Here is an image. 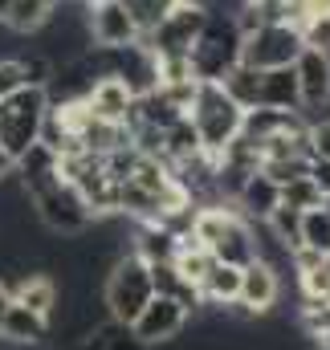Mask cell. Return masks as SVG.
Wrapping results in <instances>:
<instances>
[{
	"mask_svg": "<svg viewBox=\"0 0 330 350\" xmlns=\"http://www.w3.org/2000/svg\"><path fill=\"white\" fill-rule=\"evenodd\" d=\"M241 114H245V110L225 94L220 82H200L192 106H188V122L196 126V139H200V147H204L212 159L241 135Z\"/></svg>",
	"mask_w": 330,
	"mask_h": 350,
	"instance_id": "6da1fadb",
	"label": "cell"
},
{
	"mask_svg": "<svg viewBox=\"0 0 330 350\" xmlns=\"http://www.w3.org/2000/svg\"><path fill=\"white\" fill-rule=\"evenodd\" d=\"M241 62V29L233 16L208 12L196 45L188 49V70L196 82H225V74Z\"/></svg>",
	"mask_w": 330,
	"mask_h": 350,
	"instance_id": "7a4b0ae2",
	"label": "cell"
},
{
	"mask_svg": "<svg viewBox=\"0 0 330 350\" xmlns=\"http://www.w3.org/2000/svg\"><path fill=\"white\" fill-rule=\"evenodd\" d=\"M102 306H106V314L114 318V322H123V326H131L135 318H139V310L155 297V289H151V273H147V265L139 261L135 253H123L118 261L110 265V273L102 277Z\"/></svg>",
	"mask_w": 330,
	"mask_h": 350,
	"instance_id": "3957f363",
	"label": "cell"
},
{
	"mask_svg": "<svg viewBox=\"0 0 330 350\" xmlns=\"http://www.w3.org/2000/svg\"><path fill=\"white\" fill-rule=\"evenodd\" d=\"M33 212H37L41 228L53 232V237H82L94 224V212L82 200V191L74 183H66V179H58L45 191H37L33 196Z\"/></svg>",
	"mask_w": 330,
	"mask_h": 350,
	"instance_id": "277c9868",
	"label": "cell"
},
{
	"mask_svg": "<svg viewBox=\"0 0 330 350\" xmlns=\"http://www.w3.org/2000/svg\"><path fill=\"white\" fill-rule=\"evenodd\" d=\"M306 49L298 25H261L241 37V66L249 70H277L294 66V57Z\"/></svg>",
	"mask_w": 330,
	"mask_h": 350,
	"instance_id": "5b68a950",
	"label": "cell"
},
{
	"mask_svg": "<svg viewBox=\"0 0 330 350\" xmlns=\"http://www.w3.org/2000/svg\"><path fill=\"white\" fill-rule=\"evenodd\" d=\"M204 21H208V12H204L200 4L183 0V4H175L164 21L143 37V45H147L155 57H188V49L196 45V37H200V29H204Z\"/></svg>",
	"mask_w": 330,
	"mask_h": 350,
	"instance_id": "8992f818",
	"label": "cell"
},
{
	"mask_svg": "<svg viewBox=\"0 0 330 350\" xmlns=\"http://www.w3.org/2000/svg\"><path fill=\"white\" fill-rule=\"evenodd\" d=\"M183 330H188V310H183L175 297H160V293H155V297L139 310V318L131 322V334H135L147 350L175 342Z\"/></svg>",
	"mask_w": 330,
	"mask_h": 350,
	"instance_id": "52a82bcc",
	"label": "cell"
},
{
	"mask_svg": "<svg viewBox=\"0 0 330 350\" xmlns=\"http://www.w3.org/2000/svg\"><path fill=\"white\" fill-rule=\"evenodd\" d=\"M294 78H298V110L306 118H318V110L330 106V53L322 49H302L294 57Z\"/></svg>",
	"mask_w": 330,
	"mask_h": 350,
	"instance_id": "ba28073f",
	"label": "cell"
},
{
	"mask_svg": "<svg viewBox=\"0 0 330 350\" xmlns=\"http://www.w3.org/2000/svg\"><path fill=\"white\" fill-rule=\"evenodd\" d=\"M86 29L94 45H110V49L139 41V29L123 0H86Z\"/></svg>",
	"mask_w": 330,
	"mask_h": 350,
	"instance_id": "9c48e42d",
	"label": "cell"
},
{
	"mask_svg": "<svg viewBox=\"0 0 330 350\" xmlns=\"http://www.w3.org/2000/svg\"><path fill=\"white\" fill-rule=\"evenodd\" d=\"M281 297V273L269 269L265 261H253L241 269V289H237V306L249 318H265Z\"/></svg>",
	"mask_w": 330,
	"mask_h": 350,
	"instance_id": "30bf717a",
	"label": "cell"
},
{
	"mask_svg": "<svg viewBox=\"0 0 330 350\" xmlns=\"http://www.w3.org/2000/svg\"><path fill=\"white\" fill-rule=\"evenodd\" d=\"M49 318H41V314H33L29 306H21V301H8V310H4V318H0V342L12 350H41L45 347V338H49Z\"/></svg>",
	"mask_w": 330,
	"mask_h": 350,
	"instance_id": "8fae6325",
	"label": "cell"
},
{
	"mask_svg": "<svg viewBox=\"0 0 330 350\" xmlns=\"http://www.w3.org/2000/svg\"><path fill=\"white\" fill-rule=\"evenodd\" d=\"M277 204H281V187H277L269 175H261V172L245 175V183H241V191H237V200H233L237 216L249 220V224H265V220L273 216Z\"/></svg>",
	"mask_w": 330,
	"mask_h": 350,
	"instance_id": "7c38bea8",
	"label": "cell"
},
{
	"mask_svg": "<svg viewBox=\"0 0 330 350\" xmlns=\"http://www.w3.org/2000/svg\"><path fill=\"white\" fill-rule=\"evenodd\" d=\"M131 102H135V94L123 86L118 78H98V82L90 86V94H86V110H90L98 122H114V126L127 122Z\"/></svg>",
	"mask_w": 330,
	"mask_h": 350,
	"instance_id": "4fadbf2b",
	"label": "cell"
},
{
	"mask_svg": "<svg viewBox=\"0 0 330 350\" xmlns=\"http://www.w3.org/2000/svg\"><path fill=\"white\" fill-rule=\"evenodd\" d=\"M12 175L21 179V187H25L29 196L45 191L49 183H58V179H62V172H58V151H53V147H45V143H33V147L16 159Z\"/></svg>",
	"mask_w": 330,
	"mask_h": 350,
	"instance_id": "5bb4252c",
	"label": "cell"
},
{
	"mask_svg": "<svg viewBox=\"0 0 330 350\" xmlns=\"http://www.w3.org/2000/svg\"><path fill=\"white\" fill-rule=\"evenodd\" d=\"M131 253L143 265H167V261H175V253H179V237L167 224H160V220L139 224L135 241H131Z\"/></svg>",
	"mask_w": 330,
	"mask_h": 350,
	"instance_id": "9a60e30c",
	"label": "cell"
},
{
	"mask_svg": "<svg viewBox=\"0 0 330 350\" xmlns=\"http://www.w3.org/2000/svg\"><path fill=\"white\" fill-rule=\"evenodd\" d=\"M298 122H310V118H306L302 110H269V106H253V110L241 114V135L261 147L265 139H273V135H281V131H290V126H298Z\"/></svg>",
	"mask_w": 330,
	"mask_h": 350,
	"instance_id": "2e32d148",
	"label": "cell"
},
{
	"mask_svg": "<svg viewBox=\"0 0 330 350\" xmlns=\"http://www.w3.org/2000/svg\"><path fill=\"white\" fill-rule=\"evenodd\" d=\"M200 301H204V310H225V306H233L237 301V289H241V269L237 265H220L212 261V269L200 277Z\"/></svg>",
	"mask_w": 330,
	"mask_h": 350,
	"instance_id": "e0dca14e",
	"label": "cell"
},
{
	"mask_svg": "<svg viewBox=\"0 0 330 350\" xmlns=\"http://www.w3.org/2000/svg\"><path fill=\"white\" fill-rule=\"evenodd\" d=\"M208 253H212L220 265H237V269L253 265L257 261V249H253V228H249V220L233 216V224L220 232V241H216Z\"/></svg>",
	"mask_w": 330,
	"mask_h": 350,
	"instance_id": "ac0fdd59",
	"label": "cell"
},
{
	"mask_svg": "<svg viewBox=\"0 0 330 350\" xmlns=\"http://www.w3.org/2000/svg\"><path fill=\"white\" fill-rule=\"evenodd\" d=\"M257 106H269V110H298V78H294L290 66L261 70V94H257Z\"/></svg>",
	"mask_w": 330,
	"mask_h": 350,
	"instance_id": "d6986e66",
	"label": "cell"
},
{
	"mask_svg": "<svg viewBox=\"0 0 330 350\" xmlns=\"http://www.w3.org/2000/svg\"><path fill=\"white\" fill-rule=\"evenodd\" d=\"M49 12H53V0H12L8 12L0 16V25L16 37H29L49 21Z\"/></svg>",
	"mask_w": 330,
	"mask_h": 350,
	"instance_id": "ffe728a7",
	"label": "cell"
},
{
	"mask_svg": "<svg viewBox=\"0 0 330 350\" xmlns=\"http://www.w3.org/2000/svg\"><path fill=\"white\" fill-rule=\"evenodd\" d=\"M220 86H225V94H229L241 110H253V106H257V94H261V70H249V66L237 62V66L225 74Z\"/></svg>",
	"mask_w": 330,
	"mask_h": 350,
	"instance_id": "44dd1931",
	"label": "cell"
},
{
	"mask_svg": "<svg viewBox=\"0 0 330 350\" xmlns=\"http://www.w3.org/2000/svg\"><path fill=\"white\" fill-rule=\"evenodd\" d=\"M302 249H310L318 257H330V216L322 208L302 212Z\"/></svg>",
	"mask_w": 330,
	"mask_h": 350,
	"instance_id": "7402d4cb",
	"label": "cell"
},
{
	"mask_svg": "<svg viewBox=\"0 0 330 350\" xmlns=\"http://www.w3.org/2000/svg\"><path fill=\"white\" fill-rule=\"evenodd\" d=\"M265 224H269V232H273V237H277L290 253L302 245V212H294V208L277 204V208H273V216H269Z\"/></svg>",
	"mask_w": 330,
	"mask_h": 350,
	"instance_id": "603a6c76",
	"label": "cell"
},
{
	"mask_svg": "<svg viewBox=\"0 0 330 350\" xmlns=\"http://www.w3.org/2000/svg\"><path fill=\"white\" fill-rule=\"evenodd\" d=\"M310 167V159H302V155H281V159H261V167L257 172L269 175L277 187H285V183H294V179H302Z\"/></svg>",
	"mask_w": 330,
	"mask_h": 350,
	"instance_id": "cb8c5ba5",
	"label": "cell"
},
{
	"mask_svg": "<svg viewBox=\"0 0 330 350\" xmlns=\"http://www.w3.org/2000/svg\"><path fill=\"white\" fill-rule=\"evenodd\" d=\"M281 204H285V208H294V212H310V208H318V204H322V191L310 183V175H302V179H294V183H285V187H281Z\"/></svg>",
	"mask_w": 330,
	"mask_h": 350,
	"instance_id": "d4e9b609",
	"label": "cell"
},
{
	"mask_svg": "<svg viewBox=\"0 0 330 350\" xmlns=\"http://www.w3.org/2000/svg\"><path fill=\"white\" fill-rule=\"evenodd\" d=\"M298 29H302V41H306L310 49H322V53H330V8H322V12H310Z\"/></svg>",
	"mask_w": 330,
	"mask_h": 350,
	"instance_id": "484cf974",
	"label": "cell"
},
{
	"mask_svg": "<svg viewBox=\"0 0 330 350\" xmlns=\"http://www.w3.org/2000/svg\"><path fill=\"white\" fill-rule=\"evenodd\" d=\"M21 62V70H25V86H49V78H53V62L37 49V53H21L16 57Z\"/></svg>",
	"mask_w": 330,
	"mask_h": 350,
	"instance_id": "4316f807",
	"label": "cell"
},
{
	"mask_svg": "<svg viewBox=\"0 0 330 350\" xmlns=\"http://www.w3.org/2000/svg\"><path fill=\"white\" fill-rule=\"evenodd\" d=\"M21 86H25V70H21V62H16V57H0V102H4L8 94H16Z\"/></svg>",
	"mask_w": 330,
	"mask_h": 350,
	"instance_id": "83f0119b",
	"label": "cell"
},
{
	"mask_svg": "<svg viewBox=\"0 0 330 350\" xmlns=\"http://www.w3.org/2000/svg\"><path fill=\"white\" fill-rule=\"evenodd\" d=\"M310 155L330 159V114L327 118H310Z\"/></svg>",
	"mask_w": 330,
	"mask_h": 350,
	"instance_id": "f1b7e54d",
	"label": "cell"
},
{
	"mask_svg": "<svg viewBox=\"0 0 330 350\" xmlns=\"http://www.w3.org/2000/svg\"><path fill=\"white\" fill-rule=\"evenodd\" d=\"M306 175H310V183H314L322 196H330V159H314V155H310V167H306Z\"/></svg>",
	"mask_w": 330,
	"mask_h": 350,
	"instance_id": "f546056e",
	"label": "cell"
},
{
	"mask_svg": "<svg viewBox=\"0 0 330 350\" xmlns=\"http://www.w3.org/2000/svg\"><path fill=\"white\" fill-rule=\"evenodd\" d=\"M12 167H16V163H12V155H4V151H0V179H8Z\"/></svg>",
	"mask_w": 330,
	"mask_h": 350,
	"instance_id": "4dcf8cb0",
	"label": "cell"
},
{
	"mask_svg": "<svg viewBox=\"0 0 330 350\" xmlns=\"http://www.w3.org/2000/svg\"><path fill=\"white\" fill-rule=\"evenodd\" d=\"M8 301H12V297H8V293H4V285H0V318H4V310H8Z\"/></svg>",
	"mask_w": 330,
	"mask_h": 350,
	"instance_id": "1f68e13d",
	"label": "cell"
},
{
	"mask_svg": "<svg viewBox=\"0 0 330 350\" xmlns=\"http://www.w3.org/2000/svg\"><path fill=\"white\" fill-rule=\"evenodd\" d=\"M318 208H322V212L330 216V196H322V204H318Z\"/></svg>",
	"mask_w": 330,
	"mask_h": 350,
	"instance_id": "d6a6232c",
	"label": "cell"
},
{
	"mask_svg": "<svg viewBox=\"0 0 330 350\" xmlns=\"http://www.w3.org/2000/svg\"><path fill=\"white\" fill-rule=\"evenodd\" d=\"M8 4H12V0H0V16H4V12H8Z\"/></svg>",
	"mask_w": 330,
	"mask_h": 350,
	"instance_id": "836d02e7",
	"label": "cell"
},
{
	"mask_svg": "<svg viewBox=\"0 0 330 350\" xmlns=\"http://www.w3.org/2000/svg\"><path fill=\"white\" fill-rule=\"evenodd\" d=\"M306 350H327V347H322V342H310V347H306Z\"/></svg>",
	"mask_w": 330,
	"mask_h": 350,
	"instance_id": "e575fe53",
	"label": "cell"
},
{
	"mask_svg": "<svg viewBox=\"0 0 330 350\" xmlns=\"http://www.w3.org/2000/svg\"><path fill=\"white\" fill-rule=\"evenodd\" d=\"M322 347H327V350H330V338H327V342H322Z\"/></svg>",
	"mask_w": 330,
	"mask_h": 350,
	"instance_id": "d590c367",
	"label": "cell"
}]
</instances>
